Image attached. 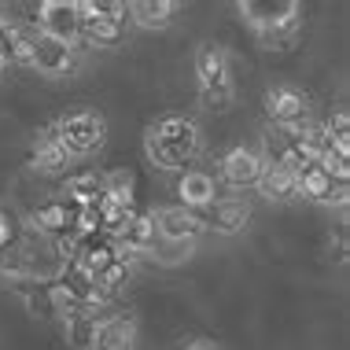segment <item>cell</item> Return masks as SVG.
I'll return each instance as SVG.
<instances>
[{
  "label": "cell",
  "instance_id": "f1b7e54d",
  "mask_svg": "<svg viewBox=\"0 0 350 350\" xmlns=\"http://www.w3.org/2000/svg\"><path fill=\"white\" fill-rule=\"evenodd\" d=\"M196 254V243H170V240H159L155 251H151V258L159 262V266H181Z\"/></svg>",
  "mask_w": 350,
  "mask_h": 350
},
{
  "label": "cell",
  "instance_id": "4316f807",
  "mask_svg": "<svg viewBox=\"0 0 350 350\" xmlns=\"http://www.w3.org/2000/svg\"><path fill=\"white\" fill-rule=\"evenodd\" d=\"M321 133H325V144L332 151L350 155V115H347V111H336V115L321 126Z\"/></svg>",
  "mask_w": 350,
  "mask_h": 350
},
{
  "label": "cell",
  "instance_id": "52a82bcc",
  "mask_svg": "<svg viewBox=\"0 0 350 350\" xmlns=\"http://www.w3.org/2000/svg\"><path fill=\"white\" fill-rule=\"evenodd\" d=\"M236 12L258 37L288 30V26H302V4H295V0H240Z\"/></svg>",
  "mask_w": 350,
  "mask_h": 350
},
{
  "label": "cell",
  "instance_id": "d4e9b609",
  "mask_svg": "<svg viewBox=\"0 0 350 350\" xmlns=\"http://www.w3.org/2000/svg\"><path fill=\"white\" fill-rule=\"evenodd\" d=\"M100 328V310H78V314H63V336L74 350H92Z\"/></svg>",
  "mask_w": 350,
  "mask_h": 350
},
{
  "label": "cell",
  "instance_id": "f546056e",
  "mask_svg": "<svg viewBox=\"0 0 350 350\" xmlns=\"http://www.w3.org/2000/svg\"><path fill=\"white\" fill-rule=\"evenodd\" d=\"M295 41H299V26H288V30L258 37V44H262V49H269V52H288V49H295Z\"/></svg>",
  "mask_w": 350,
  "mask_h": 350
},
{
  "label": "cell",
  "instance_id": "7402d4cb",
  "mask_svg": "<svg viewBox=\"0 0 350 350\" xmlns=\"http://www.w3.org/2000/svg\"><path fill=\"white\" fill-rule=\"evenodd\" d=\"M100 196H103V174L85 170V174H67L59 200H67L70 206H89V203H96Z\"/></svg>",
  "mask_w": 350,
  "mask_h": 350
},
{
  "label": "cell",
  "instance_id": "44dd1931",
  "mask_svg": "<svg viewBox=\"0 0 350 350\" xmlns=\"http://www.w3.org/2000/svg\"><path fill=\"white\" fill-rule=\"evenodd\" d=\"M258 196L269 203H291L299 200V185H295V170H284V166H262L258 174Z\"/></svg>",
  "mask_w": 350,
  "mask_h": 350
},
{
  "label": "cell",
  "instance_id": "83f0119b",
  "mask_svg": "<svg viewBox=\"0 0 350 350\" xmlns=\"http://www.w3.org/2000/svg\"><path fill=\"white\" fill-rule=\"evenodd\" d=\"M23 240H26V225H23V217H18L12 206L0 203V251H4V247H18Z\"/></svg>",
  "mask_w": 350,
  "mask_h": 350
},
{
  "label": "cell",
  "instance_id": "5b68a950",
  "mask_svg": "<svg viewBox=\"0 0 350 350\" xmlns=\"http://www.w3.org/2000/svg\"><path fill=\"white\" fill-rule=\"evenodd\" d=\"M55 284V295H59V317L63 314H78V310H100L107 306L96 288V280H92V273L78 266V262H63L59 273L52 277Z\"/></svg>",
  "mask_w": 350,
  "mask_h": 350
},
{
  "label": "cell",
  "instance_id": "3957f363",
  "mask_svg": "<svg viewBox=\"0 0 350 350\" xmlns=\"http://www.w3.org/2000/svg\"><path fill=\"white\" fill-rule=\"evenodd\" d=\"M196 85H200V103L206 111H229L232 107L236 85H232L229 52L221 44L206 41L196 49Z\"/></svg>",
  "mask_w": 350,
  "mask_h": 350
},
{
  "label": "cell",
  "instance_id": "ac0fdd59",
  "mask_svg": "<svg viewBox=\"0 0 350 350\" xmlns=\"http://www.w3.org/2000/svg\"><path fill=\"white\" fill-rule=\"evenodd\" d=\"M258 174H262L258 151H251V148H232V151H225V159H221V177H225V185H229V188H254V185H258Z\"/></svg>",
  "mask_w": 350,
  "mask_h": 350
},
{
  "label": "cell",
  "instance_id": "277c9868",
  "mask_svg": "<svg viewBox=\"0 0 350 350\" xmlns=\"http://www.w3.org/2000/svg\"><path fill=\"white\" fill-rule=\"evenodd\" d=\"M59 144L67 148L70 159H89L96 155L107 140V118L100 111H74V115H63L52 122Z\"/></svg>",
  "mask_w": 350,
  "mask_h": 350
},
{
  "label": "cell",
  "instance_id": "4fadbf2b",
  "mask_svg": "<svg viewBox=\"0 0 350 350\" xmlns=\"http://www.w3.org/2000/svg\"><path fill=\"white\" fill-rule=\"evenodd\" d=\"M74 217H78V206H70L67 200H49V203L37 206L23 225H26V232H37L44 243H52L59 236H67L70 229H78Z\"/></svg>",
  "mask_w": 350,
  "mask_h": 350
},
{
  "label": "cell",
  "instance_id": "5bb4252c",
  "mask_svg": "<svg viewBox=\"0 0 350 350\" xmlns=\"http://www.w3.org/2000/svg\"><path fill=\"white\" fill-rule=\"evenodd\" d=\"M74 159L67 155V148L59 144L55 137V126H44L41 133L33 137V148H30V166L44 177H67Z\"/></svg>",
  "mask_w": 350,
  "mask_h": 350
},
{
  "label": "cell",
  "instance_id": "d6986e66",
  "mask_svg": "<svg viewBox=\"0 0 350 350\" xmlns=\"http://www.w3.org/2000/svg\"><path fill=\"white\" fill-rule=\"evenodd\" d=\"M126 15L129 26H137V30H166L177 18V4L174 0H133V4H126Z\"/></svg>",
  "mask_w": 350,
  "mask_h": 350
},
{
  "label": "cell",
  "instance_id": "ffe728a7",
  "mask_svg": "<svg viewBox=\"0 0 350 350\" xmlns=\"http://www.w3.org/2000/svg\"><path fill=\"white\" fill-rule=\"evenodd\" d=\"M8 67H30V33L0 15V74Z\"/></svg>",
  "mask_w": 350,
  "mask_h": 350
},
{
  "label": "cell",
  "instance_id": "2e32d148",
  "mask_svg": "<svg viewBox=\"0 0 350 350\" xmlns=\"http://www.w3.org/2000/svg\"><path fill=\"white\" fill-rule=\"evenodd\" d=\"M137 336H140V325H137L133 314L100 317L92 350H137Z\"/></svg>",
  "mask_w": 350,
  "mask_h": 350
},
{
  "label": "cell",
  "instance_id": "603a6c76",
  "mask_svg": "<svg viewBox=\"0 0 350 350\" xmlns=\"http://www.w3.org/2000/svg\"><path fill=\"white\" fill-rule=\"evenodd\" d=\"M0 277H8L12 284L44 277L41 266H37V258H33V251L26 247V240L18 243V247H4V251H0Z\"/></svg>",
  "mask_w": 350,
  "mask_h": 350
},
{
  "label": "cell",
  "instance_id": "cb8c5ba5",
  "mask_svg": "<svg viewBox=\"0 0 350 350\" xmlns=\"http://www.w3.org/2000/svg\"><path fill=\"white\" fill-rule=\"evenodd\" d=\"M177 196H181V206H188V211H203L206 203H214L217 188L203 170H185L181 181H177Z\"/></svg>",
  "mask_w": 350,
  "mask_h": 350
},
{
  "label": "cell",
  "instance_id": "7a4b0ae2",
  "mask_svg": "<svg viewBox=\"0 0 350 350\" xmlns=\"http://www.w3.org/2000/svg\"><path fill=\"white\" fill-rule=\"evenodd\" d=\"M78 44L85 49H118L129 37V15L118 0H78Z\"/></svg>",
  "mask_w": 350,
  "mask_h": 350
},
{
  "label": "cell",
  "instance_id": "4dcf8cb0",
  "mask_svg": "<svg viewBox=\"0 0 350 350\" xmlns=\"http://www.w3.org/2000/svg\"><path fill=\"white\" fill-rule=\"evenodd\" d=\"M185 350H217V343H211V339H192Z\"/></svg>",
  "mask_w": 350,
  "mask_h": 350
},
{
  "label": "cell",
  "instance_id": "e0dca14e",
  "mask_svg": "<svg viewBox=\"0 0 350 350\" xmlns=\"http://www.w3.org/2000/svg\"><path fill=\"white\" fill-rule=\"evenodd\" d=\"M115 243H118L126 254H133V258H144V254H151V251H155V243H159V232H155L151 214L137 211L126 225H122V232L115 236Z\"/></svg>",
  "mask_w": 350,
  "mask_h": 350
},
{
  "label": "cell",
  "instance_id": "ba28073f",
  "mask_svg": "<svg viewBox=\"0 0 350 350\" xmlns=\"http://www.w3.org/2000/svg\"><path fill=\"white\" fill-rule=\"evenodd\" d=\"M30 67L44 78H70L78 70V44H63L55 37L30 33Z\"/></svg>",
  "mask_w": 350,
  "mask_h": 350
},
{
  "label": "cell",
  "instance_id": "30bf717a",
  "mask_svg": "<svg viewBox=\"0 0 350 350\" xmlns=\"http://www.w3.org/2000/svg\"><path fill=\"white\" fill-rule=\"evenodd\" d=\"M251 217H254L251 203L247 200H236V196H221V200L206 203L203 211H200L203 229L206 232H217V236H240V232H247Z\"/></svg>",
  "mask_w": 350,
  "mask_h": 350
},
{
  "label": "cell",
  "instance_id": "484cf974",
  "mask_svg": "<svg viewBox=\"0 0 350 350\" xmlns=\"http://www.w3.org/2000/svg\"><path fill=\"white\" fill-rule=\"evenodd\" d=\"M103 196L122 203V206H133V200H137L133 174H129V170H107V174H103Z\"/></svg>",
  "mask_w": 350,
  "mask_h": 350
},
{
  "label": "cell",
  "instance_id": "9a60e30c",
  "mask_svg": "<svg viewBox=\"0 0 350 350\" xmlns=\"http://www.w3.org/2000/svg\"><path fill=\"white\" fill-rule=\"evenodd\" d=\"M15 295L23 299L26 314H33L37 321H55L59 317V295H55L52 277H33V280H18Z\"/></svg>",
  "mask_w": 350,
  "mask_h": 350
},
{
  "label": "cell",
  "instance_id": "9c48e42d",
  "mask_svg": "<svg viewBox=\"0 0 350 350\" xmlns=\"http://www.w3.org/2000/svg\"><path fill=\"white\" fill-rule=\"evenodd\" d=\"M266 115H269V126L299 129L310 122V96L299 85H273L266 92Z\"/></svg>",
  "mask_w": 350,
  "mask_h": 350
},
{
  "label": "cell",
  "instance_id": "8fae6325",
  "mask_svg": "<svg viewBox=\"0 0 350 350\" xmlns=\"http://www.w3.org/2000/svg\"><path fill=\"white\" fill-rule=\"evenodd\" d=\"M151 221H155L159 240H170V243H200V236L206 232L200 221V211H188L181 203L151 211Z\"/></svg>",
  "mask_w": 350,
  "mask_h": 350
},
{
  "label": "cell",
  "instance_id": "8992f818",
  "mask_svg": "<svg viewBox=\"0 0 350 350\" xmlns=\"http://www.w3.org/2000/svg\"><path fill=\"white\" fill-rule=\"evenodd\" d=\"M295 185H299V196L317 206H328V211H343V206L350 203V181L347 177H336L332 170H325L314 159V163L299 166L295 170Z\"/></svg>",
  "mask_w": 350,
  "mask_h": 350
},
{
  "label": "cell",
  "instance_id": "6da1fadb",
  "mask_svg": "<svg viewBox=\"0 0 350 350\" xmlns=\"http://www.w3.org/2000/svg\"><path fill=\"white\" fill-rule=\"evenodd\" d=\"M200 151H203V133L185 115H166L151 122L144 133V155L159 170H185L200 159Z\"/></svg>",
  "mask_w": 350,
  "mask_h": 350
},
{
  "label": "cell",
  "instance_id": "7c38bea8",
  "mask_svg": "<svg viewBox=\"0 0 350 350\" xmlns=\"http://www.w3.org/2000/svg\"><path fill=\"white\" fill-rule=\"evenodd\" d=\"M37 26H41L44 37H55L63 44H78V26H81L78 0H44L37 8Z\"/></svg>",
  "mask_w": 350,
  "mask_h": 350
}]
</instances>
